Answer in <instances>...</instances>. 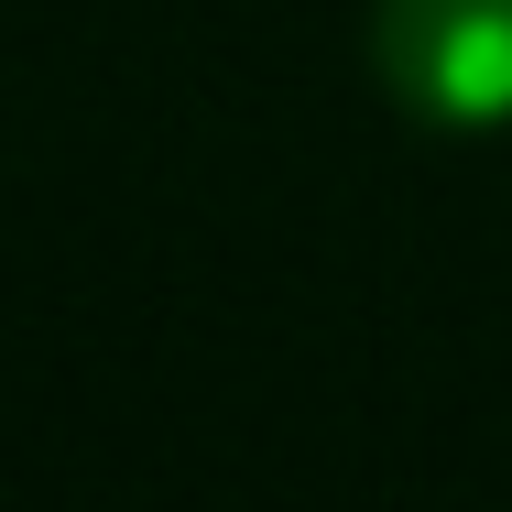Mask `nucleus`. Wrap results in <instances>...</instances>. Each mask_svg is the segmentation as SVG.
I'll list each match as a JSON object with an SVG mask.
<instances>
[{
	"mask_svg": "<svg viewBox=\"0 0 512 512\" xmlns=\"http://www.w3.org/2000/svg\"><path fill=\"white\" fill-rule=\"evenodd\" d=\"M371 66L436 131L512 120V0H371Z\"/></svg>",
	"mask_w": 512,
	"mask_h": 512,
	"instance_id": "f257e3e1",
	"label": "nucleus"
}]
</instances>
